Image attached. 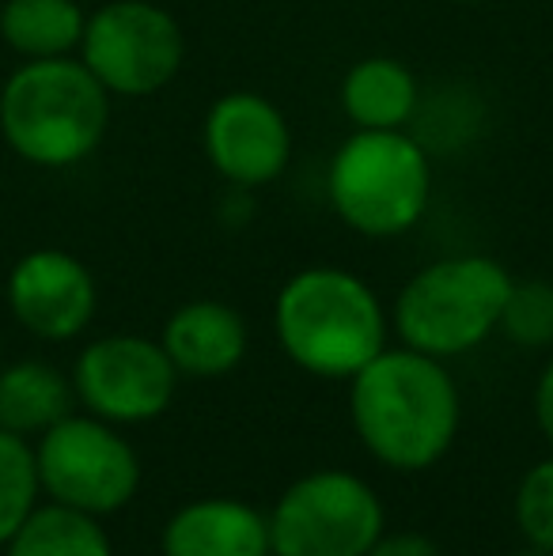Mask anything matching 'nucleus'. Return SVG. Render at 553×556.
Here are the masks:
<instances>
[{
    "label": "nucleus",
    "mask_w": 553,
    "mask_h": 556,
    "mask_svg": "<svg viewBox=\"0 0 553 556\" xmlns=\"http://www.w3.org/2000/svg\"><path fill=\"white\" fill-rule=\"evenodd\" d=\"M160 344L183 379H224L247 359L251 330L231 303L190 300L171 311Z\"/></svg>",
    "instance_id": "f8f14e48"
},
{
    "label": "nucleus",
    "mask_w": 553,
    "mask_h": 556,
    "mask_svg": "<svg viewBox=\"0 0 553 556\" xmlns=\"http://www.w3.org/2000/svg\"><path fill=\"white\" fill-rule=\"evenodd\" d=\"M205 160L224 182L239 190H259L285 175L292 160V129L285 111L259 91H228L205 114L201 125Z\"/></svg>",
    "instance_id": "9b49d317"
},
{
    "label": "nucleus",
    "mask_w": 553,
    "mask_h": 556,
    "mask_svg": "<svg viewBox=\"0 0 553 556\" xmlns=\"http://www.w3.org/2000/svg\"><path fill=\"white\" fill-rule=\"evenodd\" d=\"M4 556H114V545L103 519L46 500L8 538Z\"/></svg>",
    "instance_id": "f3484780"
},
{
    "label": "nucleus",
    "mask_w": 553,
    "mask_h": 556,
    "mask_svg": "<svg viewBox=\"0 0 553 556\" xmlns=\"http://www.w3.org/2000/svg\"><path fill=\"white\" fill-rule=\"evenodd\" d=\"M76 409L73 375L46 359H15L0 367V428L35 443L46 428Z\"/></svg>",
    "instance_id": "4468645a"
},
{
    "label": "nucleus",
    "mask_w": 553,
    "mask_h": 556,
    "mask_svg": "<svg viewBox=\"0 0 553 556\" xmlns=\"http://www.w3.org/2000/svg\"><path fill=\"white\" fill-rule=\"evenodd\" d=\"M504 333L519 349H550L553 344V285L550 280H512V292L504 300L501 326Z\"/></svg>",
    "instance_id": "6ab92c4d"
},
{
    "label": "nucleus",
    "mask_w": 553,
    "mask_h": 556,
    "mask_svg": "<svg viewBox=\"0 0 553 556\" xmlns=\"http://www.w3.org/2000/svg\"><path fill=\"white\" fill-rule=\"evenodd\" d=\"M349 425L379 466L425 473L440 466L458 440V382L443 359L387 344L349 379Z\"/></svg>",
    "instance_id": "f257e3e1"
},
{
    "label": "nucleus",
    "mask_w": 553,
    "mask_h": 556,
    "mask_svg": "<svg viewBox=\"0 0 553 556\" xmlns=\"http://www.w3.org/2000/svg\"><path fill=\"white\" fill-rule=\"evenodd\" d=\"M368 556H448L440 545L420 530H384Z\"/></svg>",
    "instance_id": "412c9836"
},
{
    "label": "nucleus",
    "mask_w": 553,
    "mask_h": 556,
    "mask_svg": "<svg viewBox=\"0 0 553 556\" xmlns=\"http://www.w3.org/2000/svg\"><path fill=\"white\" fill-rule=\"evenodd\" d=\"M531 413H535V425H539L542 440L553 446V359L539 371V379H535Z\"/></svg>",
    "instance_id": "4be33fe9"
},
{
    "label": "nucleus",
    "mask_w": 553,
    "mask_h": 556,
    "mask_svg": "<svg viewBox=\"0 0 553 556\" xmlns=\"http://www.w3.org/2000/svg\"><path fill=\"white\" fill-rule=\"evenodd\" d=\"M274 556H368L384 538L379 492L353 469H311L266 511Z\"/></svg>",
    "instance_id": "423d86ee"
},
{
    "label": "nucleus",
    "mask_w": 553,
    "mask_h": 556,
    "mask_svg": "<svg viewBox=\"0 0 553 556\" xmlns=\"http://www.w3.org/2000/svg\"><path fill=\"white\" fill-rule=\"evenodd\" d=\"M35 462L42 496L76 507L96 519L118 515L140 489V458L118 425L68 413L35 440Z\"/></svg>",
    "instance_id": "0eeeda50"
},
{
    "label": "nucleus",
    "mask_w": 553,
    "mask_h": 556,
    "mask_svg": "<svg viewBox=\"0 0 553 556\" xmlns=\"http://www.w3.org/2000/svg\"><path fill=\"white\" fill-rule=\"evenodd\" d=\"M508 556H553V553H546V549H539V545H527V542H524V549H516V553H508Z\"/></svg>",
    "instance_id": "5701e85b"
},
{
    "label": "nucleus",
    "mask_w": 553,
    "mask_h": 556,
    "mask_svg": "<svg viewBox=\"0 0 553 556\" xmlns=\"http://www.w3.org/2000/svg\"><path fill=\"white\" fill-rule=\"evenodd\" d=\"M455 4H489V0H455Z\"/></svg>",
    "instance_id": "b1692460"
},
{
    "label": "nucleus",
    "mask_w": 553,
    "mask_h": 556,
    "mask_svg": "<svg viewBox=\"0 0 553 556\" xmlns=\"http://www.w3.org/2000/svg\"><path fill=\"white\" fill-rule=\"evenodd\" d=\"M163 556H274L266 511L239 496H201L183 504L160 534Z\"/></svg>",
    "instance_id": "ddd939ff"
},
{
    "label": "nucleus",
    "mask_w": 553,
    "mask_h": 556,
    "mask_svg": "<svg viewBox=\"0 0 553 556\" xmlns=\"http://www.w3.org/2000/svg\"><path fill=\"white\" fill-rule=\"evenodd\" d=\"M38 504H42V481H38L35 443L0 428V549Z\"/></svg>",
    "instance_id": "a211bd4d"
},
{
    "label": "nucleus",
    "mask_w": 553,
    "mask_h": 556,
    "mask_svg": "<svg viewBox=\"0 0 553 556\" xmlns=\"http://www.w3.org/2000/svg\"><path fill=\"white\" fill-rule=\"evenodd\" d=\"M76 405L118 428L152 425L171 409L178 379L160 341L144 333H103L76 352Z\"/></svg>",
    "instance_id": "1a4fd4ad"
},
{
    "label": "nucleus",
    "mask_w": 553,
    "mask_h": 556,
    "mask_svg": "<svg viewBox=\"0 0 553 556\" xmlns=\"http://www.w3.org/2000/svg\"><path fill=\"white\" fill-rule=\"evenodd\" d=\"M512 273L489 254H455L428 262L402 285L391 307L399 344L436 359H458L481 349L501 326Z\"/></svg>",
    "instance_id": "20e7f679"
},
{
    "label": "nucleus",
    "mask_w": 553,
    "mask_h": 556,
    "mask_svg": "<svg viewBox=\"0 0 553 556\" xmlns=\"http://www.w3.org/2000/svg\"><path fill=\"white\" fill-rule=\"evenodd\" d=\"M512 519L527 545L553 553V454L539 458L516 484Z\"/></svg>",
    "instance_id": "aec40b11"
},
{
    "label": "nucleus",
    "mask_w": 553,
    "mask_h": 556,
    "mask_svg": "<svg viewBox=\"0 0 553 556\" xmlns=\"http://www.w3.org/2000/svg\"><path fill=\"white\" fill-rule=\"evenodd\" d=\"M274 333L300 371L349 382L387 349L391 315L364 277L338 265H307L280 285Z\"/></svg>",
    "instance_id": "f03ea898"
},
{
    "label": "nucleus",
    "mask_w": 553,
    "mask_h": 556,
    "mask_svg": "<svg viewBox=\"0 0 553 556\" xmlns=\"http://www.w3.org/2000/svg\"><path fill=\"white\" fill-rule=\"evenodd\" d=\"M4 300L20 330L46 344H65L88 333L99 311L96 273L58 247L27 250L4 280Z\"/></svg>",
    "instance_id": "9d476101"
},
{
    "label": "nucleus",
    "mask_w": 553,
    "mask_h": 556,
    "mask_svg": "<svg viewBox=\"0 0 553 556\" xmlns=\"http://www.w3.org/2000/svg\"><path fill=\"white\" fill-rule=\"evenodd\" d=\"M338 220L364 239H394L420 224L432 201V167L406 129H353L326 170Z\"/></svg>",
    "instance_id": "39448f33"
},
{
    "label": "nucleus",
    "mask_w": 553,
    "mask_h": 556,
    "mask_svg": "<svg viewBox=\"0 0 553 556\" xmlns=\"http://www.w3.org/2000/svg\"><path fill=\"white\" fill-rule=\"evenodd\" d=\"M88 12L80 0H4L0 4V38L23 61L73 58L80 50Z\"/></svg>",
    "instance_id": "dca6fc26"
},
{
    "label": "nucleus",
    "mask_w": 553,
    "mask_h": 556,
    "mask_svg": "<svg viewBox=\"0 0 553 556\" xmlns=\"http://www.w3.org/2000/svg\"><path fill=\"white\" fill-rule=\"evenodd\" d=\"M341 111L356 129H402L417 111V76L399 58H361L341 76Z\"/></svg>",
    "instance_id": "2eb2a0df"
},
{
    "label": "nucleus",
    "mask_w": 553,
    "mask_h": 556,
    "mask_svg": "<svg viewBox=\"0 0 553 556\" xmlns=\"http://www.w3.org/2000/svg\"><path fill=\"white\" fill-rule=\"evenodd\" d=\"M111 122V91L80 58L23 61L0 88V137L30 167H76Z\"/></svg>",
    "instance_id": "7ed1b4c3"
},
{
    "label": "nucleus",
    "mask_w": 553,
    "mask_h": 556,
    "mask_svg": "<svg viewBox=\"0 0 553 556\" xmlns=\"http://www.w3.org/2000/svg\"><path fill=\"white\" fill-rule=\"evenodd\" d=\"M76 53L111 99H148L183 73L186 35L163 4L106 0L88 15Z\"/></svg>",
    "instance_id": "6e6552de"
}]
</instances>
